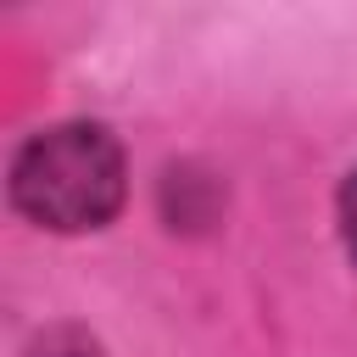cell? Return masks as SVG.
I'll return each instance as SVG.
<instances>
[{
	"label": "cell",
	"instance_id": "obj_1",
	"mask_svg": "<svg viewBox=\"0 0 357 357\" xmlns=\"http://www.w3.org/2000/svg\"><path fill=\"white\" fill-rule=\"evenodd\" d=\"M11 201L45 229H100L123 206V151L95 123L33 134L11 162Z\"/></svg>",
	"mask_w": 357,
	"mask_h": 357
},
{
	"label": "cell",
	"instance_id": "obj_2",
	"mask_svg": "<svg viewBox=\"0 0 357 357\" xmlns=\"http://www.w3.org/2000/svg\"><path fill=\"white\" fill-rule=\"evenodd\" d=\"M28 357H100V346L89 335H78V329H50V335L33 340Z\"/></svg>",
	"mask_w": 357,
	"mask_h": 357
},
{
	"label": "cell",
	"instance_id": "obj_3",
	"mask_svg": "<svg viewBox=\"0 0 357 357\" xmlns=\"http://www.w3.org/2000/svg\"><path fill=\"white\" fill-rule=\"evenodd\" d=\"M340 229H346V251H351V262H357V173H351L346 190H340Z\"/></svg>",
	"mask_w": 357,
	"mask_h": 357
}]
</instances>
